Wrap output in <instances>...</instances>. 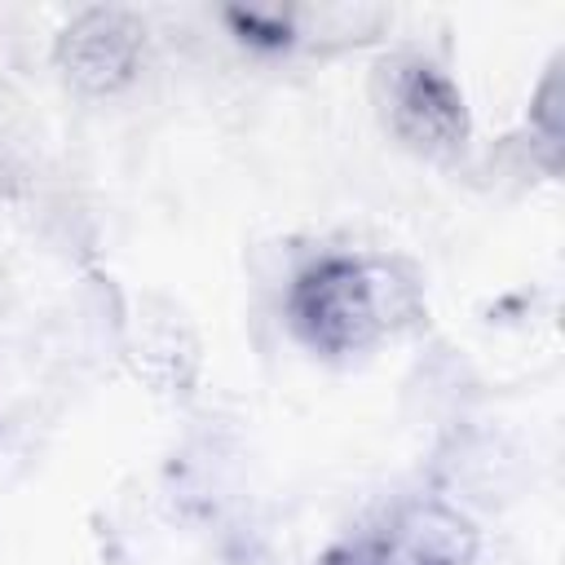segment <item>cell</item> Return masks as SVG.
Wrapping results in <instances>:
<instances>
[{"mask_svg": "<svg viewBox=\"0 0 565 565\" xmlns=\"http://www.w3.org/2000/svg\"><path fill=\"white\" fill-rule=\"evenodd\" d=\"M393 313V278L384 265L331 256L300 274L291 291V318L300 335L322 353H353L371 344Z\"/></svg>", "mask_w": 565, "mask_h": 565, "instance_id": "obj_1", "label": "cell"}, {"mask_svg": "<svg viewBox=\"0 0 565 565\" xmlns=\"http://www.w3.org/2000/svg\"><path fill=\"white\" fill-rule=\"evenodd\" d=\"M477 552L472 525L441 503L402 508L380 534L353 547V565H468Z\"/></svg>", "mask_w": 565, "mask_h": 565, "instance_id": "obj_2", "label": "cell"}, {"mask_svg": "<svg viewBox=\"0 0 565 565\" xmlns=\"http://www.w3.org/2000/svg\"><path fill=\"white\" fill-rule=\"evenodd\" d=\"M388 119L415 150L441 154L468 137L459 88L433 62H402L388 75Z\"/></svg>", "mask_w": 565, "mask_h": 565, "instance_id": "obj_3", "label": "cell"}, {"mask_svg": "<svg viewBox=\"0 0 565 565\" xmlns=\"http://www.w3.org/2000/svg\"><path fill=\"white\" fill-rule=\"evenodd\" d=\"M141 53V26L124 9H93L62 35V66L79 88H119Z\"/></svg>", "mask_w": 565, "mask_h": 565, "instance_id": "obj_4", "label": "cell"}]
</instances>
